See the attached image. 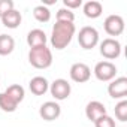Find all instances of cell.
<instances>
[{
  "mask_svg": "<svg viewBox=\"0 0 127 127\" xmlns=\"http://www.w3.org/2000/svg\"><path fill=\"white\" fill-rule=\"evenodd\" d=\"M94 75L102 82H111L117 75V66L111 61H99L94 66Z\"/></svg>",
  "mask_w": 127,
  "mask_h": 127,
  "instance_id": "cell-4",
  "label": "cell"
},
{
  "mask_svg": "<svg viewBox=\"0 0 127 127\" xmlns=\"http://www.w3.org/2000/svg\"><path fill=\"white\" fill-rule=\"evenodd\" d=\"M29 61H30V64L33 67H36V69H48L52 64V52H51V49L46 45L30 48V51H29Z\"/></svg>",
  "mask_w": 127,
  "mask_h": 127,
  "instance_id": "cell-2",
  "label": "cell"
},
{
  "mask_svg": "<svg viewBox=\"0 0 127 127\" xmlns=\"http://www.w3.org/2000/svg\"><path fill=\"white\" fill-rule=\"evenodd\" d=\"M100 54L108 60H115L121 55V43L114 37H106L100 42Z\"/></svg>",
  "mask_w": 127,
  "mask_h": 127,
  "instance_id": "cell-5",
  "label": "cell"
},
{
  "mask_svg": "<svg viewBox=\"0 0 127 127\" xmlns=\"http://www.w3.org/2000/svg\"><path fill=\"white\" fill-rule=\"evenodd\" d=\"M15 49V39L9 34H0V55H9Z\"/></svg>",
  "mask_w": 127,
  "mask_h": 127,
  "instance_id": "cell-16",
  "label": "cell"
},
{
  "mask_svg": "<svg viewBox=\"0 0 127 127\" xmlns=\"http://www.w3.org/2000/svg\"><path fill=\"white\" fill-rule=\"evenodd\" d=\"M94 127H115V120L108 114H105L94 121Z\"/></svg>",
  "mask_w": 127,
  "mask_h": 127,
  "instance_id": "cell-22",
  "label": "cell"
},
{
  "mask_svg": "<svg viewBox=\"0 0 127 127\" xmlns=\"http://www.w3.org/2000/svg\"><path fill=\"white\" fill-rule=\"evenodd\" d=\"M18 105L6 94V93H0V109L5 112H15Z\"/></svg>",
  "mask_w": 127,
  "mask_h": 127,
  "instance_id": "cell-19",
  "label": "cell"
},
{
  "mask_svg": "<svg viewBox=\"0 0 127 127\" xmlns=\"http://www.w3.org/2000/svg\"><path fill=\"white\" fill-rule=\"evenodd\" d=\"M63 5H64L66 9L72 11V9H76L79 6H82V0H63Z\"/></svg>",
  "mask_w": 127,
  "mask_h": 127,
  "instance_id": "cell-24",
  "label": "cell"
},
{
  "mask_svg": "<svg viewBox=\"0 0 127 127\" xmlns=\"http://www.w3.org/2000/svg\"><path fill=\"white\" fill-rule=\"evenodd\" d=\"M115 117L123 123L127 121V100H121L115 105Z\"/></svg>",
  "mask_w": 127,
  "mask_h": 127,
  "instance_id": "cell-20",
  "label": "cell"
},
{
  "mask_svg": "<svg viewBox=\"0 0 127 127\" xmlns=\"http://www.w3.org/2000/svg\"><path fill=\"white\" fill-rule=\"evenodd\" d=\"M78 42H79L81 48H84V49H93L99 43V32L94 27H91V26H85V27H82L79 30Z\"/></svg>",
  "mask_w": 127,
  "mask_h": 127,
  "instance_id": "cell-3",
  "label": "cell"
},
{
  "mask_svg": "<svg viewBox=\"0 0 127 127\" xmlns=\"http://www.w3.org/2000/svg\"><path fill=\"white\" fill-rule=\"evenodd\" d=\"M39 115L45 120V121H54L61 115V106L57 102H45L40 108H39Z\"/></svg>",
  "mask_w": 127,
  "mask_h": 127,
  "instance_id": "cell-10",
  "label": "cell"
},
{
  "mask_svg": "<svg viewBox=\"0 0 127 127\" xmlns=\"http://www.w3.org/2000/svg\"><path fill=\"white\" fill-rule=\"evenodd\" d=\"M46 40H48V37H46L45 32L40 30V29H33L27 34V43H29L30 48L43 46V45H46Z\"/></svg>",
  "mask_w": 127,
  "mask_h": 127,
  "instance_id": "cell-13",
  "label": "cell"
},
{
  "mask_svg": "<svg viewBox=\"0 0 127 127\" xmlns=\"http://www.w3.org/2000/svg\"><path fill=\"white\" fill-rule=\"evenodd\" d=\"M5 93H6L17 105H20V103L24 100V96H26V91H24V88H23L20 84H12V85H9Z\"/></svg>",
  "mask_w": 127,
  "mask_h": 127,
  "instance_id": "cell-17",
  "label": "cell"
},
{
  "mask_svg": "<svg viewBox=\"0 0 127 127\" xmlns=\"http://www.w3.org/2000/svg\"><path fill=\"white\" fill-rule=\"evenodd\" d=\"M33 15L39 23H48L51 20V11L45 5H37L33 9Z\"/></svg>",
  "mask_w": 127,
  "mask_h": 127,
  "instance_id": "cell-18",
  "label": "cell"
},
{
  "mask_svg": "<svg viewBox=\"0 0 127 127\" xmlns=\"http://www.w3.org/2000/svg\"><path fill=\"white\" fill-rule=\"evenodd\" d=\"M0 20H2V24H3L5 27H8V29H17V27H20V24H21V21H23V17H21L20 11H17V9L14 8V9H11L9 12H6Z\"/></svg>",
  "mask_w": 127,
  "mask_h": 127,
  "instance_id": "cell-14",
  "label": "cell"
},
{
  "mask_svg": "<svg viewBox=\"0 0 127 127\" xmlns=\"http://www.w3.org/2000/svg\"><path fill=\"white\" fill-rule=\"evenodd\" d=\"M108 93L112 99H124L127 96V78L126 76L114 78L108 85Z\"/></svg>",
  "mask_w": 127,
  "mask_h": 127,
  "instance_id": "cell-9",
  "label": "cell"
},
{
  "mask_svg": "<svg viewBox=\"0 0 127 127\" xmlns=\"http://www.w3.org/2000/svg\"><path fill=\"white\" fill-rule=\"evenodd\" d=\"M76 27L73 23H64V21H55L51 33V45L55 49H64L75 36Z\"/></svg>",
  "mask_w": 127,
  "mask_h": 127,
  "instance_id": "cell-1",
  "label": "cell"
},
{
  "mask_svg": "<svg viewBox=\"0 0 127 127\" xmlns=\"http://www.w3.org/2000/svg\"><path fill=\"white\" fill-rule=\"evenodd\" d=\"M29 88L34 96H43L49 90V82L43 76H34L29 82Z\"/></svg>",
  "mask_w": 127,
  "mask_h": 127,
  "instance_id": "cell-12",
  "label": "cell"
},
{
  "mask_svg": "<svg viewBox=\"0 0 127 127\" xmlns=\"http://www.w3.org/2000/svg\"><path fill=\"white\" fill-rule=\"evenodd\" d=\"M103 12V6L100 2H97V0H90V2L84 3V15L87 18H99Z\"/></svg>",
  "mask_w": 127,
  "mask_h": 127,
  "instance_id": "cell-15",
  "label": "cell"
},
{
  "mask_svg": "<svg viewBox=\"0 0 127 127\" xmlns=\"http://www.w3.org/2000/svg\"><path fill=\"white\" fill-rule=\"evenodd\" d=\"M15 3L12 0H0V18H2L6 12H9L11 9H14Z\"/></svg>",
  "mask_w": 127,
  "mask_h": 127,
  "instance_id": "cell-23",
  "label": "cell"
},
{
  "mask_svg": "<svg viewBox=\"0 0 127 127\" xmlns=\"http://www.w3.org/2000/svg\"><path fill=\"white\" fill-rule=\"evenodd\" d=\"M49 91H51V96L55 100H64L70 96L72 87L66 79L58 78V79H55L49 84Z\"/></svg>",
  "mask_w": 127,
  "mask_h": 127,
  "instance_id": "cell-6",
  "label": "cell"
},
{
  "mask_svg": "<svg viewBox=\"0 0 127 127\" xmlns=\"http://www.w3.org/2000/svg\"><path fill=\"white\" fill-rule=\"evenodd\" d=\"M103 27L109 36H120L124 32V20L120 15H109L106 17Z\"/></svg>",
  "mask_w": 127,
  "mask_h": 127,
  "instance_id": "cell-8",
  "label": "cell"
},
{
  "mask_svg": "<svg viewBox=\"0 0 127 127\" xmlns=\"http://www.w3.org/2000/svg\"><path fill=\"white\" fill-rule=\"evenodd\" d=\"M106 114V108H105V105L102 103V102H99V100H91V102H88L87 103V106H85V115H87V118L90 120V121H96L99 117H102V115H105Z\"/></svg>",
  "mask_w": 127,
  "mask_h": 127,
  "instance_id": "cell-11",
  "label": "cell"
},
{
  "mask_svg": "<svg viewBox=\"0 0 127 127\" xmlns=\"http://www.w3.org/2000/svg\"><path fill=\"white\" fill-rule=\"evenodd\" d=\"M57 21H64V23H73L75 21V14L66 8H61L57 11Z\"/></svg>",
  "mask_w": 127,
  "mask_h": 127,
  "instance_id": "cell-21",
  "label": "cell"
},
{
  "mask_svg": "<svg viewBox=\"0 0 127 127\" xmlns=\"http://www.w3.org/2000/svg\"><path fill=\"white\" fill-rule=\"evenodd\" d=\"M69 75H70L72 81H75L78 84H82V82H87L91 78V69L85 63H75V64H72V67L69 70Z\"/></svg>",
  "mask_w": 127,
  "mask_h": 127,
  "instance_id": "cell-7",
  "label": "cell"
}]
</instances>
